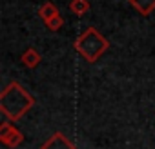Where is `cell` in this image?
I'll list each match as a JSON object with an SVG mask.
<instances>
[{"label":"cell","mask_w":155,"mask_h":149,"mask_svg":"<svg viewBox=\"0 0 155 149\" xmlns=\"http://www.w3.org/2000/svg\"><path fill=\"white\" fill-rule=\"evenodd\" d=\"M33 97L29 93H26L20 84L13 82L9 84L4 91H2V97H0V107H2L4 115L9 118V120H18L31 106H33Z\"/></svg>","instance_id":"1"},{"label":"cell","mask_w":155,"mask_h":149,"mask_svg":"<svg viewBox=\"0 0 155 149\" xmlns=\"http://www.w3.org/2000/svg\"><path fill=\"white\" fill-rule=\"evenodd\" d=\"M110 47V42L95 29V27H88L75 42V49L79 51L84 60H88L90 64L97 62L99 56H102V53Z\"/></svg>","instance_id":"2"},{"label":"cell","mask_w":155,"mask_h":149,"mask_svg":"<svg viewBox=\"0 0 155 149\" xmlns=\"http://www.w3.org/2000/svg\"><path fill=\"white\" fill-rule=\"evenodd\" d=\"M128 4L142 17H148L155 9V0H128Z\"/></svg>","instance_id":"3"},{"label":"cell","mask_w":155,"mask_h":149,"mask_svg":"<svg viewBox=\"0 0 155 149\" xmlns=\"http://www.w3.org/2000/svg\"><path fill=\"white\" fill-rule=\"evenodd\" d=\"M2 140L8 145H18V142H22V135L9 124H4L2 125Z\"/></svg>","instance_id":"4"},{"label":"cell","mask_w":155,"mask_h":149,"mask_svg":"<svg viewBox=\"0 0 155 149\" xmlns=\"http://www.w3.org/2000/svg\"><path fill=\"white\" fill-rule=\"evenodd\" d=\"M90 2L88 0H71L69 2V11L73 13V15H77V17H82V15H86L88 11H90Z\"/></svg>","instance_id":"5"},{"label":"cell","mask_w":155,"mask_h":149,"mask_svg":"<svg viewBox=\"0 0 155 149\" xmlns=\"http://www.w3.org/2000/svg\"><path fill=\"white\" fill-rule=\"evenodd\" d=\"M38 15H40V18H42L44 24H46V22H49L53 17H57V15H60V13H58L57 6H55L53 2H46V4L38 9Z\"/></svg>","instance_id":"6"},{"label":"cell","mask_w":155,"mask_h":149,"mask_svg":"<svg viewBox=\"0 0 155 149\" xmlns=\"http://www.w3.org/2000/svg\"><path fill=\"white\" fill-rule=\"evenodd\" d=\"M46 147H48V149H75L62 135H55V136L46 144Z\"/></svg>","instance_id":"7"},{"label":"cell","mask_w":155,"mask_h":149,"mask_svg":"<svg viewBox=\"0 0 155 149\" xmlns=\"http://www.w3.org/2000/svg\"><path fill=\"white\" fill-rule=\"evenodd\" d=\"M38 62H40V55H38L33 47H29V49L22 55V64H24L26 67H37Z\"/></svg>","instance_id":"8"},{"label":"cell","mask_w":155,"mask_h":149,"mask_svg":"<svg viewBox=\"0 0 155 149\" xmlns=\"http://www.w3.org/2000/svg\"><path fill=\"white\" fill-rule=\"evenodd\" d=\"M46 26H48L49 31H58V29L64 26V18H62L60 15H57V17H53L49 22H46Z\"/></svg>","instance_id":"9"}]
</instances>
